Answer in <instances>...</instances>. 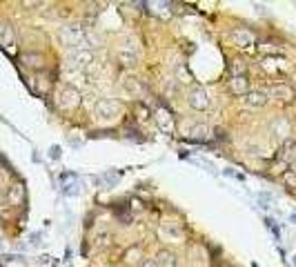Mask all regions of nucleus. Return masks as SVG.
Returning <instances> with one entry per match:
<instances>
[{"label":"nucleus","mask_w":296,"mask_h":267,"mask_svg":"<svg viewBox=\"0 0 296 267\" xmlns=\"http://www.w3.org/2000/svg\"><path fill=\"white\" fill-rule=\"evenodd\" d=\"M58 36H60V40H63V45L71 47V49H76V47H83V45H85L87 29H85L83 25L73 23V25H65V27H60Z\"/></svg>","instance_id":"f257e3e1"},{"label":"nucleus","mask_w":296,"mask_h":267,"mask_svg":"<svg viewBox=\"0 0 296 267\" xmlns=\"http://www.w3.org/2000/svg\"><path fill=\"white\" fill-rule=\"evenodd\" d=\"M67 60H69L71 69H89V67L96 63V53H94L89 47H76V49H69L67 53Z\"/></svg>","instance_id":"f03ea898"},{"label":"nucleus","mask_w":296,"mask_h":267,"mask_svg":"<svg viewBox=\"0 0 296 267\" xmlns=\"http://www.w3.org/2000/svg\"><path fill=\"white\" fill-rule=\"evenodd\" d=\"M212 96H210V91L205 89V87H198V85H194L190 91H187V105L192 107V109H196V111H207V109H212Z\"/></svg>","instance_id":"7ed1b4c3"},{"label":"nucleus","mask_w":296,"mask_h":267,"mask_svg":"<svg viewBox=\"0 0 296 267\" xmlns=\"http://www.w3.org/2000/svg\"><path fill=\"white\" fill-rule=\"evenodd\" d=\"M120 103L116 98H96V103H94V113H96V118L100 120H112V118H116L118 113H120Z\"/></svg>","instance_id":"20e7f679"},{"label":"nucleus","mask_w":296,"mask_h":267,"mask_svg":"<svg viewBox=\"0 0 296 267\" xmlns=\"http://www.w3.org/2000/svg\"><path fill=\"white\" fill-rule=\"evenodd\" d=\"M138 43H134L132 38H127L125 40V45L118 49V53H116V58H118V63L120 65H125V67H134L138 63V47H136Z\"/></svg>","instance_id":"39448f33"},{"label":"nucleus","mask_w":296,"mask_h":267,"mask_svg":"<svg viewBox=\"0 0 296 267\" xmlns=\"http://www.w3.org/2000/svg\"><path fill=\"white\" fill-rule=\"evenodd\" d=\"M267 103H270V93H267V89H250L243 96V105L247 109H263Z\"/></svg>","instance_id":"423d86ee"},{"label":"nucleus","mask_w":296,"mask_h":267,"mask_svg":"<svg viewBox=\"0 0 296 267\" xmlns=\"http://www.w3.org/2000/svg\"><path fill=\"white\" fill-rule=\"evenodd\" d=\"M80 91L76 89V87H71V85H65L63 89L58 91V105L60 107H65V109H73V107H78L80 105Z\"/></svg>","instance_id":"0eeeda50"},{"label":"nucleus","mask_w":296,"mask_h":267,"mask_svg":"<svg viewBox=\"0 0 296 267\" xmlns=\"http://www.w3.org/2000/svg\"><path fill=\"white\" fill-rule=\"evenodd\" d=\"M267 93H270V98L279 100V103H292L294 96H296L294 89H292V87L287 85V83H276Z\"/></svg>","instance_id":"6e6552de"},{"label":"nucleus","mask_w":296,"mask_h":267,"mask_svg":"<svg viewBox=\"0 0 296 267\" xmlns=\"http://www.w3.org/2000/svg\"><path fill=\"white\" fill-rule=\"evenodd\" d=\"M154 120H156V125H158L160 131H165V134H172L174 131V118H172L170 111L163 109V107H158V109L154 111Z\"/></svg>","instance_id":"1a4fd4ad"},{"label":"nucleus","mask_w":296,"mask_h":267,"mask_svg":"<svg viewBox=\"0 0 296 267\" xmlns=\"http://www.w3.org/2000/svg\"><path fill=\"white\" fill-rule=\"evenodd\" d=\"M270 129H272L274 136H281L283 140H287V138H290V134H292V125L287 123V118L279 116V118H274V120H272Z\"/></svg>","instance_id":"9d476101"},{"label":"nucleus","mask_w":296,"mask_h":267,"mask_svg":"<svg viewBox=\"0 0 296 267\" xmlns=\"http://www.w3.org/2000/svg\"><path fill=\"white\" fill-rule=\"evenodd\" d=\"M281 160L285 165H296V140L294 138L283 140V145H281Z\"/></svg>","instance_id":"9b49d317"},{"label":"nucleus","mask_w":296,"mask_h":267,"mask_svg":"<svg viewBox=\"0 0 296 267\" xmlns=\"http://www.w3.org/2000/svg\"><path fill=\"white\" fill-rule=\"evenodd\" d=\"M156 263L158 267H178V254L163 247V250L156 252Z\"/></svg>","instance_id":"f8f14e48"},{"label":"nucleus","mask_w":296,"mask_h":267,"mask_svg":"<svg viewBox=\"0 0 296 267\" xmlns=\"http://www.w3.org/2000/svg\"><path fill=\"white\" fill-rule=\"evenodd\" d=\"M230 40L236 47H250V45H254V33L247 29H234L230 33Z\"/></svg>","instance_id":"ddd939ff"},{"label":"nucleus","mask_w":296,"mask_h":267,"mask_svg":"<svg viewBox=\"0 0 296 267\" xmlns=\"http://www.w3.org/2000/svg\"><path fill=\"white\" fill-rule=\"evenodd\" d=\"M230 91L234 96H245V93L250 91V80L245 76H232L230 78Z\"/></svg>","instance_id":"4468645a"},{"label":"nucleus","mask_w":296,"mask_h":267,"mask_svg":"<svg viewBox=\"0 0 296 267\" xmlns=\"http://www.w3.org/2000/svg\"><path fill=\"white\" fill-rule=\"evenodd\" d=\"M123 89L130 93L132 98H138L140 96V85H138V78H134V76H125L123 78Z\"/></svg>","instance_id":"2eb2a0df"},{"label":"nucleus","mask_w":296,"mask_h":267,"mask_svg":"<svg viewBox=\"0 0 296 267\" xmlns=\"http://www.w3.org/2000/svg\"><path fill=\"white\" fill-rule=\"evenodd\" d=\"M25 198V187L23 185H11L9 192H7V200H9L11 205H20Z\"/></svg>","instance_id":"dca6fc26"},{"label":"nucleus","mask_w":296,"mask_h":267,"mask_svg":"<svg viewBox=\"0 0 296 267\" xmlns=\"http://www.w3.org/2000/svg\"><path fill=\"white\" fill-rule=\"evenodd\" d=\"M123 258H125V263H130V265H140V260H143V252H140V247H130L125 254H123Z\"/></svg>","instance_id":"f3484780"},{"label":"nucleus","mask_w":296,"mask_h":267,"mask_svg":"<svg viewBox=\"0 0 296 267\" xmlns=\"http://www.w3.org/2000/svg\"><path fill=\"white\" fill-rule=\"evenodd\" d=\"M23 63L27 67H33V69H40L45 63V58L40 56V53H23Z\"/></svg>","instance_id":"a211bd4d"},{"label":"nucleus","mask_w":296,"mask_h":267,"mask_svg":"<svg viewBox=\"0 0 296 267\" xmlns=\"http://www.w3.org/2000/svg\"><path fill=\"white\" fill-rule=\"evenodd\" d=\"M174 76H176V80L178 83H183V85H190L192 83V73H190V69H187L185 65H176V69H174Z\"/></svg>","instance_id":"6ab92c4d"},{"label":"nucleus","mask_w":296,"mask_h":267,"mask_svg":"<svg viewBox=\"0 0 296 267\" xmlns=\"http://www.w3.org/2000/svg\"><path fill=\"white\" fill-rule=\"evenodd\" d=\"M245 71H247V65H245V60H240V58H234L232 63H230V73H232V76H245Z\"/></svg>","instance_id":"aec40b11"},{"label":"nucleus","mask_w":296,"mask_h":267,"mask_svg":"<svg viewBox=\"0 0 296 267\" xmlns=\"http://www.w3.org/2000/svg\"><path fill=\"white\" fill-rule=\"evenodd\" d=\"M0 43L5 47H9L13 43V29L9 25H0Z\"/></svg>","instance_id":"412c9836"},{"label":"nucleus","mask_w":296,"mask_h":267,"mask_svg":"<svg viewBox=\"0 0 296 267\" xmlns=\"http://www.w3.org/2000/svg\"><path fill=\"white\" fill-rule=\"evenodd\" d=\"M192 138L207 140V138H210V127H207V125H196V127L192 129Z\"/></svg>","instance_id":"4be33fe9"},{"label":"nucleus","mask_w":296,"mask_h":267,"mask_svg":"<svg viewBox=\"0 0 296 267\" xmlns=\"http://www.w3.org/2000/svg\"><path fill=\"white\" fill-rule=\"evenodd\" d=\"M167 227H170V223H163V225H160V234H165V230H167ZM170 234H172V236L174 238H183V227H180L178 223H172V230H170Z\"/></svg>","instance_id":"5701e85b"},{"label":"nucleus","mask_w":296,"mask_h":267,"mask_svg":"<svg viewBox=\"0 0 296 267\" xmlns=\"http://www.w3.org/2000/svg\"><path fill=\"white\" fill-rule=\"evenodd\" d=\"M283 183L287 187H296V171H285L283 174Z\"/></svg>","instance_id":"b1692460"},{"label":"nucleus","mask_w":296,"mask_h":267,"mask_svg":"<svg viewBox=\"0 0 296 267\" xmlns=\"http://www.w3.org/2000/svg\"><path fill=\"white\" fill-rule=\"evenodd\" d=\"M140 267H158L156 256H143V260H140Z\"/></svg>","instance_id":"393cba45"},{"label":"nucleus","mask_w":296,"mask_h":267,"mask_svg":"<svg viewBox=\"0 0 296 267\" xmlns=\"http://www.w3.org/2000/svg\"><path fill=\"white\" fill-rule=\"evenodd\" d=\"M0 205H3V192H0Z\"/></svg>","instance_id":"a878e982"}]
</instances>
